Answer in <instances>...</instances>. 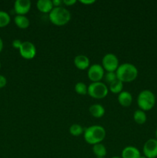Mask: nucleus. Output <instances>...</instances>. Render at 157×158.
I'll use <instances>...</instances> for the list:
<instances>
[{
  "label": "nucleus",
  "mask_w": 157,
  "mask_h": 158,
  "mask_svg": "<svg viewBox=\"0 0 157 158\" xmlns=\"http://www.w3.org/2000/svg\"><path fill=\"white\" fill-rule=\"evenodd\" d=\"M106 136V130L100 125H92L84 129L83 137L85 141L91 145L102 143Z\"/></svg>",
  "instance_id": "nucleus-1"
},
{
  "label": "nucleus",
  "mask_w": 157,
  "mask_h": 158,
  "mask_svg": "<svg viewBox=\"0 0 157 158\" xmlns=\"http://www.w3.org/2000/svg\"><path fill=\"white\" fill-rule=\"evenodd\" d=\"M115 73L117 79L123 83H131L138 77V69L135 65L125 63L119 66Z\"/></svg>",
  "instance_id": "nucleus-2"
},
{
  "label": "nucleus",
  "mask_w": 157,
  "mask_h": 158,
  "mask_svg": "<svg viewBox=\"0 0 157 158\" xmlns=\"http://www.w3.org/2000/svg\"><path fill=\"white\" fill-rule=\"evenodd\" d=\"M49 19L51 23L56 26H63L71 19V13L66 7H54L49 13Z\"/></svg>",
  "instance_id": "nucleus-3"
},
{
  "label": "nucleus",
  "mask_w": 157,
  "mask_h": 158,
  "mask_svg": "<svg viewBox=\"0 0 157 158\" xmlns=\"http://www.w3.org/2000/svg\"><path fill=\"white\" fill-rule=\"evenodd\" d=\"M137 104L139 110L148 111L152 110L155 104V97L153 93L149 89H144L139 94Z\"/></svg>",
  "instance_id": "nucleus-4"
},
{
  "label": "nucleus",
  "mask_w": 157,
  "mask_h": 158,
  "mask_svg": "<svg viewBox=\"0 0 157 158\" xmlns=\"http://www.w3.org/2000/svg\"><path fill=\"white\" fill-rule=\"evenodd\" d=\"M109 94V87L103 82L91 83L88 86V94L94 99H103Z\"/></svg>",
  "instance_id": "nucleus-5"
},
{
  "label": "nucleus",
  "mask_w": 157,
  "mask_h": 158,
  "mask_svg": "<svg viewBox=\"0 0 157 158\" xmlns=\"http://www.w3.org/2000/svg\"><path fill=\"white\" fill-rule=\"evenodd\" d=\"M119 66V59L114 53H106L102 60V66L106 72H115Z\"/></svg>",
  "instance_id": "nucleus-6"
},
{
  "label": "nucleus",
  "mask_w": 157,
  "mask_h": 158,
  "mask_svg": "<svg viewBox=\"0 0 157 158\" xmlns=\"http://www.w3.org/2000/svg\"><path fill=\"white\" fill-rule=\"evenodd\" d=\"M88 78L92 81V83L101 82L104 78L105 69L100 64H92L89 66L87 71Z\"/></svg>",
  "instance_id": "nucleus-7"
},
{
  "label": "nucleus",
  "mask_w": 157,
  "mask_h": 158,
  "mask_svg": "<svg viewBox=\"0 0 157 158\" xmlns=\"http://www.w3.org/2000/svg\"><path fill=\"white\" fill-rule=\"evenodd\" d=\"M19 54L25 60H32L36 55V47L29 41L22 42L21 47L18 49Z\"/></svg>",
  "instance_id": "nucleus-8"
},
{
  "label": "nucleus",
  "mask_w": 157,
  "mask_h": 158,
  "mask_svg": "<svg viewBox=\"0 0 157 158\" xmlns=\"http://www.w3.org/2000/svg\"><path fill=\"white\" fill-rule=\"evenodd\" d=\"M143 155L146 158L157 157V140L149 139L143 145Z\"/></svg>",
  "instance_id": "nucleus-9"
},
{
  "label": "nucleus",
  "mask_w": 157,
  "mask_h": 158,
  "mask_svg": "<svg viewBox=\"0 0 157 158\" xmlns=\"http://www.w3.org/2000/svg\"><path fill=\"white\" fill-rule=\"evenodd\" d=\"M30 0H16L14 2V11L16 15H26L31 9Z\"/></svg>",
  "instance_id": "nucleus-10"
},
{
  "label": "nucleus",
  "mask_w": 157,
  "mask_h": 158,
  "mask_svg": "<svg viewBox=\"0 0 157 158\" xmlns=\"http://www.w3.org/2000/svg\"><path fill=\"white\" fill-rule=\"evenodd\" d=\"M74 64L77 69L80 70L88 69L90 66V60L85 55H78L74 58Z\"/></svg>",
  "instance_id": "nucleus-11"
},
{
  "label": "nucleus",
  "mask_w": 157,
  "mask_h": 158,
  "mask_svg": "<svg viewBox=\"0 0 157 158\" xmlns=\"http://www.w3.org/2000/svg\"><path fill=\"white\" fill-rule=\"evenodd\" d=\"M141 156L139 150L133 146H127L122 151V158H140Z\"/></svg>",
  "instance_id": "nucleus-12"
},
{
  "label": "nucleus",
  "mask_w": 157,
  "mask_h": 158,
  "mask_svg": "<svg viewBox=\"0 0 157 158\" xmlns=\"http://www.w3.org/2000/svg\"><path fill=\"white\" fill-rule=\"evenodd\" d=\"M118 102L122 106L128 107L132 103V96L129 91H122L118 94Z\"/></svg>",
  "instance_id": "nucleus-13"
},
{
  "label": "nucleus",
  "mask_w": 157,
  "mask_h": 158,
  "mask_svg": "<svg viewBox=\"0 0 157 158\" xmlns=\"http://www.w3.org/2000/svg\"><path fill=\"white\" fill-rule=\"evenodd\" d=\"M36 6L38 10L42 13H49L54 8L52 0H38Z\"/></svg>",
  "instance_id": "nucleus-14"
},
{
  "label": "nucleus",
  "mask_w": 157,
  "mask_h": 158,
  "mask_svg": "<svg viewBox=\"0 0 157 158\" xmlns=\"http://www.w3.org/2000/svg\"><path fill=\"white\" fill-rule=\"evenodd\" d=\"M89 110L91 115L95 118H101L105 115V113H106L104 106L99 103H95V104L91 105L89 106Z\"/></svg>",
  "instance_id": "nucleus-15"
},
{
  "label": "nucleus",
  "mask_w": 157,
  "mask_h": 158,
  "mask_svg": "<svg viewBox=\"0 0 157 158\" xmlns=\"http://www.w3.org/2000/svg\"><path fill=\"white\" fill-rule=\"evenodd\" d=\"M14 22L17 27L22 29H26L30 26V21L26 15H16L14 18Z\"/></svg>",
  "instance_id": "nucleus-16"
},
{
  "label": "nucleus",
  "mask_w": 157,
  "mask_h": 158,
  "mask_svg": "<svg viewBox=\"0 0 157 158\" xmlns=\"http://www.w3.org/2000/svg\"><path fill=\"white\" fill-rule=\"evenodd\" d=\"M92 151H93V154H95L96 158H103L106 157V154H107L106 147L102 143L93 145V147H92Z\"/></svg>",
  "instance_id": "nucleus-17"
},
{
  "label": "nucleus",
  "mask_w": 157,
  "mask_h": 158,
  "mask_svg": "<svg viewBox=\"0 0 157 158\" xmlns=\"http://www.w3.org/2000/svg\"><path fill=\"white\" fill-rule=\"evenodd\" d=\"M133 119L134 121L137 123V124H144L147 120V116L145 111L142 110H137L134 112L133 114Z\"/></svg>",
  "instance_id": "nucleus-18"
},
{
  "label": "nucleus",
  "mask_w": 157,
  "mask_h": 158,
  "mask_svg": "<svg viewBox=\"0 0 157 158\" xmlns=\"http://www.w3.org/2000/svg\"><path fill=\"white\" fill-rule=\"evenodd\" d=\"M123 83L120 80H116L113 83L109 85V90L114 94H119L123 91Z\"/></svg>",
  "instance_id": "nucleus-19"
},
{
  "label": "nucleus",
  "mask_w": 157,
  "mask_h": 158,
  "mask_svg": "<svg viewBox=\"0 0 157 158\" xmlns=\"http://www.w3.org/2000/svg\"><path fill=\"white\" fill-rule=\"evenodd\" d=\"M10 15L6 11L0 10V28L7 26L10 23Z\"/></svg>",
  "instance_id": "nucleus-20"
},
{
  "label": "nucleus",
  "mask_w": 157,
  "mask_h": 158,
  "mask_svg": "<svg viewBox=\"0 0 157 158\" xmlns=\"http://www.w3.org/2000/svg\"><path fill=\"white\" fill-rule=\"evenodd\" d=\"M83 133H84V129L81 125L78 124V123H74V124L71 125L69 127V134L74 137L80 136Z\"/></svg>",
  "instance_id": "nucleus-21"
},
{
  "label": "nucleus",
  "mask_w": 157,
  "mask_h": 158,
  "mask_svg": "<svg viewBox=\"0 0 157 158\" xmlns=\"http://www.w3.org/2000/svg\"><path fill=\"white\" fill-rule=\"evenodd\" d=\"M75 91L78 95H86L88 94V86L83 82H78L75 85Z\"/></svg>",
  "instance_id": "nucleus-22"
},
{
  "label": "nucleus",
  "mask_w": 157,
  "mask_h": 158,
  "mask_svg": "<svg viewBox=\"0 0 157 158\" xmlns=\"http://www.w3.org/2000/svg\"><path fill=\"white\" fill-rule=\"evenodd\" d=\"M104 80L106 81V83L110 85L111 83H113L114 81H115L118 79H117V76L115 72H106L104 76Z\"/></svg>",
  "instance_id": "nucleus-23"
},
{
  "label": "nucleus",
  "mask_w": 157,
  "mask_h": 158,
  "mask_svg": "<svg viewBox=\"0 0 157 158\" xmlns=\"http://www.w3.org/2000/svg\"><path fill=\"white\" fill-rule=\"evenodd\" d=\"M22 44V42L20 40H17V39L16 40H14L12 43V47L15 48V49H20Z\"/></svg>",
  "instance_id": "nucleus-24"
},
{
  "label": "nucleus",
  "mask_w": 157,
  "mask_h": 158,
  "mask_svg": "<svg viewBox=\"0 0 157 158\" xmlns=\"http://www.w3.org/2000/svg\"><path fill=\"white\" fill-rule=\"evenodd\" d=\"M7 84V79L5 76L0 74V89L5 87Z\"/></svg>",
  "instance_id": "nucleus-25"
},
{
  "label": "nucleus",
  "mask_w": 157,
  "mask_h": 158,
  "mask_svg": "<svg viewBox=\"0 0 157 158\" xmlns=\"http://www.w3.org/2000/svg\"><path fill=\"white\" fill-rule=\"evenodd\" d=\"M76 2V0H63V6H71L75 5Z\"/></svg>",
  "instance_id": "nucleus-26"
},
{
  "label": "nucleus",
  "mask_w": 157,
  "mask_h": 158,
  "mask_svg": "<svg viewBox=\"0 0 157 158\" xmlns=\"http://www.w3.org/2000/svg\"><path fill=\"white\" fill-rule=\"evenodd\" d=\"M52 4L54 7L63 6V0H52Z\"/></svg>",
  "instance_id": "nucleus-27"
},
{
  "label": "nucleus",
  "mask_w": 157,
  "mask_h": 158,
  "mask_svg": "<svg viewBox=\"0 0 157 158\" xmlns=\"http://www.w3.org/2000/svg\"><path fill=\"white\" fill-rule=\"evenodd\" d=\"M79 2L82 3V4H84V5H92L95 2V0H81V1Z\"/></svg>",
  "instance_id": "nucleus-28"
},
{
  "label": "nucleus",
  "mask_w": 157,
  "mask_h": 158,
  "mask_svg": "<svg viewBox=\"0 0 157 158\" xmlns=\"http://www.w3.org/2000/svg\"><path fill=\"white\" fill-rule=\"evenodd\" d=\"M2 49H3V41L2 40L1 37H0V52H2Z\"/></svg>",
  "instance_id": "nucleus-29"
},
{
  "label": "nucleus",
  "mask_w": 157,
  "mask_h": 158,
  "mask_svg": "<svg viewBox=\"0 0 157 158\" xmlns=\"http://www.w3.org/2000/svg\"><path fill=\"white\" fill-rule=\"evenodd\" d=\"M112 158H122V157H118V156H115V157H112Z\"/></svg>",
  "instance_id": "nucleus-30"
},
{
  "label": "nucleus",
  "mask_w": 157,
  "mask_h": 158,
  "mask_svg": "<svg viewBox=\"0 0 157 158\" xmlns=\"http://www.w3.org/2000/svg\"><path fill=\"white\" fill-rule=\"evenodd\" d=\"M155 137H156V140H157V129L155 130Z\"/></svg>",
  "instance_id": "nucleus-31"
},
{
  "label": "nucleus",
  "mask_w": 157,
  "mask_h": 158,
  "mask_svg": "<svg viewBox=\"0 0 157 158\" xmlns=\"http://www.w3.org/2000/svg\"><path fill=\"white\" fill-rule=\"evenodd\" d=\"M140 158H146V157H145L144 155H142V156H141V157H140Z\"/></svg>",
  "instance_id": "nucleus-32"
},
{
  "label": "nucleus",
  "mask_w": 157,
  "mask_h": 158,
  "mask_svg": "<svg viewBox=\"0 0 157 158\" xmlns=\"http://www.w3.org/2000/svg\"><path fill=\"white\" fill-rule=\"evenodd\" d=\"M1 67H2V63L1 62H0V69H1Z\"/></svg>",
  "instance_id": "nucleus-33"
},
{
  "label": "nucleus",
  "mask_w": 157,
  "mask_h": 158,
  "mask_svg": "<svg viewBox=\"0 0 157 158\" xmlns=\"http://www.w3.org/2000/svg\"><path fill=\"white\" fill-rule=\"evenodd\" d=\"M103 158H105V157H103Z\"/></svg>",
  "instance_id": "nucleus-34"
}]
</instances>
